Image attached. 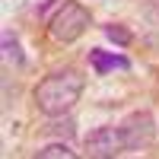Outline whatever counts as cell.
<instances>
[{
    "label": "cell",
    "mask_w": 159,
    "mask_h": 159,
    "mask_svg": "<svg viewBox=\"0 0 159 159\" xmlns=\"http://www.w3.org/2000/svg\"><path fill=\"white\" fill-rule=\"evenodd\" d=\"M121 134H124V147L127 150H147L153 137H156V121L150 111H130L121 121Z\"/></svg>",
    "instance_id": "cell-3"
},
{
    "label": "cell",
    "mask_w": 159,
    "mask_h": 159,
    "mask_svg": "<svg viewBox=\"0 0 159 159\" xmlns=\"http://www.w3.org/2000/svg\"><path fill=\"white\" fill-rule=\"evenodd\" d=\"M86 29H89V10L80 7V3H73V0H67V3L51 16V22H48L51 38H54V42H64V45L76 42Z\"/></svg>",
    "instance_id": "cell-2"
},
{
    "label": "cell",
    "mask_w": 159,
    "mask_h": 159,
    "mask_svg": "<svg viewBox=\"0 0 159 159\" xmlns=\"http://www.w3.org/2000/svg\"><path fill=\"white\" fill-rule=\"evenodd\" d=\"M3 57H7V61H13V64H22L19 42L13 38V32H3Z\"/></svg>",
    "instance_id": "cell-7"
},
{
    "label": "cell",
    "mask_w": 159,
    "mask_h": 159,
    "mask_svg": "<svg viewBox=\"0 0 159 159\" xmlns=\"http://www.w3.org/2000/svg\"><path fill=\"white\" fill-rule=\"evenodd\" d=\"M89 64L99 76L105 73H115V70H130V61L124 54H115V51H102V48H92L89 51Z\"/></svg>",
    "instance_id": "cell-5"
},
{
    "label": "cell",
    "mask_w": 159,
    "mask_h": 159,
    "mask_svg": "<svg viewBox=\"0 0 159 159\" xmlns=\"http://www.w3.org/2000/svg\"><path fill=\"white\" fill-rule=\"evenodd\" d=\"M80 96H83V76H80L76 70H57V73H51L32 92L35 108L42 115H48V118L67 115L80 102Z\"/></svg>",
    "instance_id": "cell-1"
},
{
    "label": "cell",
    "mask_w": 159,
    "mask_h": 159,
    "mask_svg": "<svg viewBox=\"0 0 159 159\" xmlns=\"http://www.w3.org/2000/svg\"><path fill=\"white\" fill-rule=\"evenodd\" d=\"M105 35H108V38H118L121 45H127V42H130V35H127L124 29H118V25H105Z\"/></svg>",
    "instance_id": "cell-8"
},
{
    "label": "cell",
    "mask_w": 159,
    "mask_h": 159,
    "mask_svg": "<svg viewBox=\"0 0 159 159\" xmlns=\"http://www.w3.org/2000/svg\"><path fill=\"white\" fill-rule=\"evenodd\" d=\"M35 159H80L67 143H51V147H45V150H38V156Z\"/></svg>",
    "instance_id": "cell-6"
},
{
    "label": "cell",
    "mask_w": 159,
    "mask_h": 159,
    "mask_svg": "<svg viewBox=\"0 0 159 159\" xmlns=\"http://www.w3.org/2000/svg\"><path fill=\"white\" fill-rule=\"evenodd\" d=\"M127 147H124V134L121 127H96L92 134L86 137V153L89 159H118Z\"/></svg>",
    "instance_id": "cell-4"
}]
</instances>
